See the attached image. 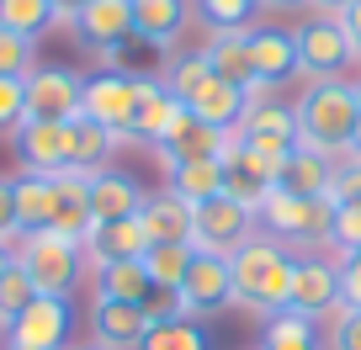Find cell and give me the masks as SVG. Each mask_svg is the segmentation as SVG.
Segmentation results:
<instances>
[{
  "mask_svg": "<svg viewBox=\"0 0 361 350\" xmlns=\"http://www.w3.org/2000/svg\"><path fill=\"white\" fill-rule=\"evenodd\" d=\"M75 350H102V345H75Z\"/></svg>",
  "mask_w": 361,
  "mask_h": 350,
  "instance_id": "51",
  "label": "cell"
},
{
  "mask_svg": "<svg viewBox=\"0 0 361 350\" xmlns=\"http://www.w3.org/2000/svg\"><path fill=\"white\" fill-rule=\"evenodd\" d=\"M228 138H234V133H224V127H207L202 117H192L186 106H180L176 127L165 133V144H159L154 154L165 159V165H176V159H207V154H224Z\"/></svg>",
  "mask_w": 361,
  "mask_h": 350,
  "instance_id": "20",
  "label": "cell"
},
{
  "mask_svg": "<svg viewBox=\"0 0 361 350\" xmlns=\"http://www.w3.org/2000/svg\"><path fill=\"white\" fill-rule=\"evenodd\" d=\"M133 106H138V75H123V69L85 80V91H80V117L117 133V144L133 138Z\"/></svg>",
  "mask_w": 361,
  "mask_h": 350,
  "instance_id": "6",
  "label": "cell"
},
{
  "mask_svg": "<svg viewBox=\"0 0 361 350\" xmlns=\"http://www.w3.org/2000/svg\"><path fill=\"white\" fill-rule=\"evenodd\" d=\"M255 239V213L234 196H207L192 207V244L213 249V255H234L239 244Z\"/></svg>",
  "mask_w": 361,
  "mask_h": 350,
  "instance_id": "7",
  "label": "cell"
},
{
  "mask_svg": "<svg viewBox=\"0 0 361 350\" xmlns=\"http://www.w3.org/2000/svg\"><path fill=\"white\" fill-rule=\"evenodd\" d=\"M340 27H345L350 48H356V58H361V0H350L345 11H340Z\"/></svg>",
  "mask_w": 361,
  "mask_h": 350,
  "instance_id": "45",
  "label": "cell"
},
{
  "mask_svg": "<svg viewBox=\"0 0 361 350\" xmlns=\"http://www.w3.org/2000/svg\"><path fill=\"white\" fill-rule=\"evenodd\" d=\"M75 32L102 64H117L128 37H133V0H90L75 16Z\"/></svg>",
  "mask_w": 361,
  "mask_h": 350,
  "instance_id": "11",
  "label": "cell"
},
{
  "mask_svg": "<svg viewBox=\"0 0 361 350\" xmlns=\"http://www.w3.org/2000/svg\"><path fill=\"white\" fill-rule=\"evenodd\" d=\"M32 297H37L32 276H27L22 265H16V260H11V265H6V271H0V324H11V318L22 313L27 303H32Z\"/></svg>",
  "mask_w": 361,
  "mask_h": 350,
  "instance_id": "37",
  "label": "cell"
},
{
  "mask_svg": "<svg viewBox=\"0 0 361 350\" xmlns=\"http://www.w3.org/2000/svg\"><path fill=\"white\" fill-rule=\"evenodd\" d=\"M335 244L340 249H361V202H340L335 207Z\"/></svg>",
  "mask_w": 361,
  "mask_h": 350,
  "instance_id": "43",
  "label": "cell"
},
{
  "mask_svg": "<svg viewBox=\"0 0 361 350\" xmlns=\"http://www.w3.org/2000/svg\"><path fill=\"white\" fill-rule=\"evenodd\" d=\"M293 43H298V75H308V80L340 75V69L356 58V48H350L340 16H314V22H303L293 32Z\"/></svg>",
  "mask_w": 361,
  "mask_h": 350,
  "instance_id": "9",
  "label": "cell"
},
{
  "mask_svg": "<svg viewBox=\"0 0 361 350\" xmlns=\"http://www.w3.org/2000/svg\"><path fill=\"white\" fill-rule=\"evenodd\" d=\"M207 75H213V69H207V54H202V48H197V54H180L176 64H170V75H165V91L176 96V101H186V96H192Z\"/></svg>",
  "mask_w": 361,
  "mask_h": 350,
  "instance_id": "39",
  "label": "cell"
},
{
  "mask_svg": "<svg viewBox=\"0 0 361 350\" xmlns=\"http://www.w3.org/2000/svg\"><path fill=\"white\" fill-rule=\"evenodd\" d=\"M85 260L102 271V265H123V260H144V249H149V234H144V223L138 218H117V223H96L85 234Z\"/></svg>",
  "mask_w": 361,
  "mask_h": 350,
  "instance_id": "17",
  "label": "cell"
},
{
  "mask_svg": "<svg viewBox=\"0 0 361 350\" xmlns=\"http://www.w3.org/2000/svg\"><path fill=\"white\" fill-rule=\"evenodd\" d=\"M260 350H324V345H319V324L314 318L282 308V313H271L266 329H260Z\"/></svg>",
  "mask_w": 361,
  "mask_h": 350,
  "instance_id": "31",
  "label": "cell"
},
{
  "mask_svg": "<svg viewBox=\"0 0 361 350\" xmlns=\"http://www.w3.org/2000/svg\"><path fill=\"white\" fill-rule=\"evenodd\" d=\"M180 106H186L192 117H202L207 127H224V133H234L239 117H245V106H250V91H239V85H228V80L207 75Z\"/></svg>",
  "mask_w": 361,
  "mask_h": 350,
  "instance_id": "19",
  "label": "cell"
},
{
  "mask_svg": "<svg viewBox=\"0 0 361 350\" xmlns=\"http://www.w3.org/2000/svg\"><path fill=\"white\" fill-rule=\"evenodd\" d=\"M0 350H22V345H0Z\"/></svg>",
  "mask_w": 361,
  "mask_h": 350,
  "instance_id": "52",
  "label": "cell"
},
{
  "mask_svg": "<svg viewBox=\"0 0 361 350\" xmlns=\"http://www.w3.org/2000/svg\"><path fill=\"white\" fill-rule=\"evenodd\" d=\"M180 101L165 91V80H138V106H133V138L138 144H165V133L176 127Z\"/></svg>",
  "mask_w": 361,
  "mask_h": 350,
  "instance_id": "24",
  "label": "cell"
},
{
  "mask_svg": "<svg viewBox=\"0 0 361 350\" xmlns=\"http://www.w3.org/2000/svg\"><path fill=\"white\" fill-rule=\"evenodd\" d=\"M11 260L32 276V287L43 297H69L75 282L85 276V249H80L75 239L54 234V228H43V234H22L11 244Z\"/></svg>",
  "mask_w": 361,
  "mask_h": 350,
  "instance_id": "3",
  "label": "cell"
},
{
  "mask_svg": "<svg viewBox=\"0 0 361 350\" xmlns=\"http://www.w3.org/2000/svg\"><path fill=\"white\" fill-rule=\"evenodd\" d=\"M224 196L245 202L255 218H260V207L276 196V170H271L260 154H250L239 138H228V149H224Z\"/></svg>",
  "mask_w": 361,
  "mask_h": 350,
  "instance_id": "12",
  "label": "cell"
},
{
  "mask_svg": "<svg viewBox=\"0 0 361 350\" xmlns=\"http://www.w3.org/2000/svg\"><path fill=\"white\" fill-rule=\"evenodd\" d=\"M85 80L64 64H43L27 75V123H75Z\"/></svg>",
  "mask_w": 361,
  "mask_h": 350,
  "instance_id": "10",
  "label": "cell"
},
{
  "mask_svg": "<svg viewBox=\"0 0 361 350\" xmlns=\"http://www.w3.org/2000/svg\"><path fill=\"white\" fill-rule=\"evenodd\" d=\"M260 223L276 244H335V202L329 196H287L276 192L260 207Z\"/></svg>",
  "mask_w": 361,
  "mask_h": 350,
  "instance_id": "4",
  "label": "cell"
},
{
  "mask_svg": "<svg viewBox=\"0 0 361 350\" xmlns=\"http://www.w3.org/2000/svg\"><path fill=\"white\" fill-rule=\"evenodd\" d=\"M207 54V69H213L218 80H228V85H239V91H255V64H250V27H239V32H207L202 43Z\"/></svg>",
  "mask_w": 361,
  "mask_h": 350,
  "instance_id": "22",
  "label": "cell"
},
{
  "mask_svg": "<svg viewBox=\"0 0 361 350\" xmlns=\"http://www.w3.org/2000/svg\"><path fill=\"white\" fill-rule=\"evenodd\" d=\"M27 123V80L16 75H0V133H11Z\"/></svg>",
  "mask_w": 361,
  "mask_h": 350,
  "instance_id": "40",
  "label": "cell"
},
{
  "mask_svg": "<svg viewBox=\"0 0 361 350\" xmlns=\"http://www.w3.org/2000/svg\"><path fill=\"white\" fill-rule=\"evenodd\" d=\"M197 16L207 22V32H239V27L255 16L260 0H192Z\"/></svg>",
  "mask_w": 361,
  "mask_h": 350,
  "instance_id": "36",
  "label": "cell"
},
{
  "mask_svg": "<svg viewBox=\"0 0 361 350\" xmlns=\"http://www.w3.org/2000/svg\"><path fill=\"white\" fill-rule=\"evenodd\" d=\"M356 85L340 75H324V80H308L303 96L293 101V117H298V144L314 149V154H350V138H356Z\"/></svg>",
  "mask_w": 361,
  "mask_h": 350,
  "instance_id": "1",
  "label": "cell"
},
{
  "mask_svg": "<svg viewBox=\"0 0 361 350\" xmlns=\"http://www.w3.org/2000/svg\"><path fill=\"white\" fill-rule=\"evenodd\" d=\"M329 175H335V159L298 144L293 154L276 165V192H287V196H329Z\"/></svg>",
  "mask_w": 361,
  "mask_h": 350,
  "instance_id": "26",
  "label": "cell"
},
{
  "mask_svg": "<svg viewBox=\"0 0 361 350\" xmlns=\"http://www.w3.org/2000/svg\"><path fill=\"white\" fill-rule=\"evenodd\" d=\"M234 308V265L228 255H213V249H197L192 265H186V282L176 287V313L180 318H207Z\"/></svg>",
  "mask_w": 361,
  "mask_h": 350,
  "instance_id": "5",
  "label": "cell"
},
{
  "mask_svg": "<svg viewBox=\"0 0 361 350\" xmlns=\"http://www.w3.org/2000/svg\"><path fill=\"white\" fill-rule=\"evenodd\" d=\"M228 265H234V308H250V313H260V318H271V313L287 308L298 260L287 255L276 239L255 234L250 244H239L234 255H228Z\"/></svg>",
  "mask_w": 361,
  "mask_h": 350,
  "instance_id": "2",
  "label": "cell"
},
{
  "mask_svg": "<svg viewBox=\"0 0 361 350\" xmlns=\"http://www.w3.org/2000/svg\"><path fill=\"white\" fill-rule=\"evenodd\" d=\"M308 6H314V16H340L350 0H308Z\"/></svg>",
  "mask_w": 361,
  "mask_h": 350,
  "instance_id": "47",
  "label": "cell"
},
{
  "mask_svg": "<svg viewBox=\"0 0 361 350\" xmlns=\"http://www.w3.org/2000/svg\"><path fill=\"white\" fill-rule=\"evenodd\" d=\"M22 239L16 228V175H0V249H11Z\"/></svg>",
  "mask_w": 361,
  "mask_h": 350,
  "instance_id": "42",
  "label": "cell"
},
{
  "mask_svg": "<svg viewBox=\"0 0 361 350\" xmlns=\"http://www.w3.org/2000/svg\"><path fill=\"white\" fill-rule=\"evenodd\" d=\"M287 308L303 318H324L335 313V324L350 313L345 303H340V271H335V260H298V271H293V297H287Z\"/></svg>",
  "mask_w": 361,
  "mask_h": 350,
  "instance_id": "13",
  "label": "cell"
},
{
  "mask_svg": "<svg viewBox=\"0 0 361 350\" xmlns=\"http://www.w3.org/2000/svg\"><path fill=\"white\" fill-rule=\"evenodd\" d=\"M138 223H144L149 244H192V202H180L176 192L144 196V213H138Z\"/></svg>",
  "mask_w": 361,
  "mask_h": 350,
  "instance_id": "25",
  "label": "cell"
},
{
  "mask_svg": "<svg viewBox=\"0 0 361 350\" xmlns=\"http://www.w3.org/2000/svg\"><path fill=\"white\" fill-rule=\"evenodd\" d=\"M154 329L144 303H112V297H96L90 308V345L102 350H144V335Z\"/></svg>",
  "mask_w": 361,
  "mask_h": 350,
  "instance_id": "14",
  "label": "cell"
},
{
  "mask_svg": "<svg viewBox=\"0 0 361 350\" xmlns=\"http://www.w3.org/2000/svg\"><path fill=\"white\" fill-rule=\"evenodd\" d=\"M54 202H59V181L54 175H16V228L22 234H43L54 223Z\"/></svg>",
  "mask_w": 361,
  "mask_h": 350,
  "instance_id": "29",
  "label": "cell"
},
{
  "mask_svg": "<svg viewBox=\"0 0 361 350\" xmlns=\"http://www.w3.org/2000/svg\"><path fill=\"white\" fill-rule=\"evenodd\" d=\"M250 64H255L260 85H282L287 75H298V43L282 27H250Z\"/></svg>",
  "mask_w": 361,
  "mask_h": 350,
  "instance_id": "23",
  "label": "cell"
},
{
  "mask_svg": "<svg viewBox=\"0 0 361 350\" xmlns=\"http://www.w3.org/2000/svg\"><path fill=\"white\" fill-rule=\"evenodd\" d=\"M213 339H207V329L197 324V318H154V329L144 335V350H207Z\"/></svg>",
  "mask_w": 361,
  "mask_h": 350,
  "instance_id": "34",
  "label": "cell"
},
{
  "mask_svg": "<svg viewBox=\"0 0 361 350\" xmlns=\"http://www.w3.org/2000/svg\"><path fill=\"white\" fill-rule=\"evenodd\" d=\"M234 133L239 138H293V144H298V117H293V106L271 91V85H255Z\"/></svg>",
  "mask_w": 361,
  "mask_h": 350,
  "instance_id": "21",
  "label": "cell"
},
{
  "mask_svg": "<svg viewBox=\"0 0 361 350\" xmlns=\"http://www.w3.org/2000/svg\"><path fill=\"white\" fill-rule=\"evenodd\" d=\"M0 329H6V324H0Z\"/></svg>",
  "mask_w": 361,
  "mask_h": 350,
  "instance_id": "53",
  "label": "cell"
},
{
  "mask_svg": "<svg viewBox=\"0 0 361 350\" xmlns=\"http://www.w3.org/2000/svg\"><path fill=\"white\" fill-rule=\"evenodd\" d=\"M112 149H117V133H106L102 123H90V117H75V123H69V170L96 175V170H106Z\"/></svg>",
  "mask_w": 361,
  "mask_h": 350,
  "instance_id": "30",
  "label": "cell"
},
{
  "mask_svg": "<svg viewBox=\"0 0 361 350\" xmlns=\"http://www.w3.org/2000/svg\"><path fill=\"white\" fill-rule=\"evenodd\" d=\"M329 202H361V154H340L329 175Z\"/></svg>",
  "mask_w": 361,
  "mask_h": 350,
  "instance_id": "41",
  "label": "cell"
},
{
  "mask_svg": "<svg viewBox=\"0 0 361 350\" xmlns=\"http://www.w3.org/2000/svg\"><path fill=\"white\" fill-rule=\"evenodd\" d=\"M165 192H176L180 202H207V196H224V154H207V159H176Z\"/></svg>",
  "mask_w": 361,
  "mask_h": 350,
  "instance_id": "28",
  "label": "cell"
},
{
  "mask_svg": "<svg viewBox=\"0 0 361 350\" xmlns=\"http://www.w3.org/2000/svg\"><path fill=\"white\" fill-rule=\"evenodd\" d=\"M69 297H43L37 292L22 313L6 324V345H22V350H69Z\"/></svg>",
  "mask_w": 361,
  "mask_h": 350,
  "instance_id": "8",
  "label": "cell"
},
{
  "mask_svg": "<svg viewBox=\"0 0 361 350\" xmlns=\"http://www.w3.org/2000/svg\"><path fill=\"white\" fill-rule=\"evenodd\" d=\"M96 297H112V303H149V297H154V282L144 276V260L102 265V271H96Z\"/></svg>",
  "mask_w": 361,
  "mask_h": 350,
  "instance_id": "32",
  "label": "cell"
},
{
  "mask_svg": "<svg viewBox=\"0 0 361 350\" xmlns=\"http://www.w3.org/2000/svg\"><path fill=\"white\" fill-rule=\"evenodd\" d=\"M260 6H266V11H303L308 0H260Z\"/></svg>",
  "mask_w": 361,
  "mask_h": 350,
  "instance_id": "48",
  "label": "cell"
},
{
  "mask_svg": "<svg viewBox=\"0 0 361 350\" xmlns=\"http://www.w3.org/2000/svg\"><path fill=\"white\" fill-rule=\"evenodd\" d=\"M0 27H11V32L22 37H43L48 27H54V6L48 0H0Z\"/></svg>",
  "mask_w": 361,
  "mask_h": 350,
  "instance_id": "35",
  "label": "cell"
},
{
  "mask_svg": "<svg viewBox=\"0 0 361 350\" xmlns=\"http://www.w3.org/2000/svg\"><path fill=\"white\" fill-rule=\"evenodd\" d=\"M85 186H90V223H117V218L144 213V186L133 175H123V170H112V165L85 175Z\"/></svg>",
  "mask_w": 361,
  "mask_h": 350,
  "instance_id": "16",
  "label": "cell"
},
{
  "mask_svg": "<svg viewBox=\"0 0 361 350\" xmlns=\"http://www.w3.org/2000/svg\"><path fill=\"white\" fill-rule=\"evenodd\" d=\"M356 106H361V80H356ZM350 154H361V112H356V138H350Z\"/></svg>",
  "mask_w": 361,
  "mask_h": 350,
  "instance_id": "49",
  "label": "cell"
},
{
  "mask_svg": "<svg viewBox=\"0 0 361 350\" xmlns=\"http://www.w3.org/2000/svg\"><path fill=\"white\" fill-rule=\"evenodd\" d=\"M192 255H197V244H149V249H144V276L154 282V292H170V297H176V287L186 282Z\"/></svg>",
  "mask_w": 361,
  "mask_h": 350,
  "instance_id": "33",
  "label": "cell"
},
{
  "mask_svg": "<svg viewBox=\"0 0 361 350\" xmlns=\"http://www.w3.org/2000/svg\"><path fill=\"white\" fill-rule=\"evenodd\" d=\"M335 350H361V308H350L335 324Z\"/></svg>",
  "mask_w": 361,
  "mask_h": 350,
  "instance_id": "44",
  "label": "cell"
},
{
  "mask_svg": "<svg viewBox=\"0 0 361 350\" xmlns=\"http://www.w3.org/2000/svg\"><path fill=\"white\" fill-rule=\"evenodd\" d=\"M186 22H192V6H186V0H133V37H144L159 54H170V48L180 43Z\"/></svg>",
  "mask_w": 361,
  "mask_h": 350,
  "instance_id": "18",
  "label": "cell"
},
{
  "mask_svg": "<svg viewBox=\"0 0 361 350\" xmlns=\"http://www.w3.org/2000/svg\"><path fill=\"white\" fill-rule=\"evenodd\" d=\"M59 181V202H54V234H64V239H75V244H85V234L96 223H90V186H85V175L80 170H64V175H54Z\"/></svg>",
  "mask_w": 361,
  "mask_h": 350,
  "instance_id": "27",
  "label": "cell"
},
{
  "mask_svg": "<svg viewBox=\"0 0 361 350\" xmlns=\"http://www.w3.org/2000/svg\"><path fill=\"white\" fill-rule=\"evenodd\" d=\"M37 69V43L22 32H11V27H0V75H16L27 80Z\"/></svg>",
  "mask_w": 361,
  "mask_h": 350,
  "instance_id": "38",
  "label": "cell"
},
{
  "mask_svg": "<svg viewBox=\"0 0 361 350\" xmlns=\"http://www.w3.org/2000/svg\"><path fill=\"white\" fill-rule=\"evenodd\" d=\"M48 6H54V22H75L90 0H48Z\"/></svg>",
  "mask_w": 361,
  "mask_h": 350,
  "instance_id": "46",
  "label": "cell"
},
{
  "mask_svg": "<svg viewBox=\"0 0 361 350\" xmlns=\"http://www.w3.org/2000/svg\"><path fill=\"white\" fill-rule=\"evenodd\" d=\"M6 265H11V249H0V271H6Z\"/></svg>",
  "mask_w": 361,
  "mask_h": 350,
  "instance_id": "50",
  "label": "cell"
},
{
  "mask_svg": "<svg viewBox=\"0 0 361 350\" xmlns=\"http://www.w3.org/2000/svg\"><path fill=\"white\" fill-rule=\"evenodd\" d=\"M16 159L27 175H64L69 170V123H22Z\"/></svg>",
  "mask_w": 361,
  "mask_h": 350,
  "instance_id": "15",
  "label": "cell"
}]
</instances>
